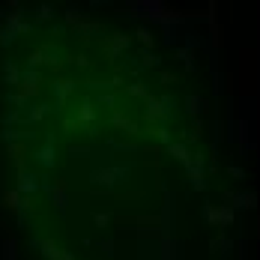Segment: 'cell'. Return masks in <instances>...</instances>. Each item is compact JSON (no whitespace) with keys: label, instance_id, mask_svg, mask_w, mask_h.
Wrapping results in <instances>:
<instances>
[{"label":"cell","instance_id":"obj_1","mask_svg":"<svg viewBox=\"0 0 260 260\" xmlns=\"http://www.w3.org/2000/svg\"><path fill=\"white\" fill-rule=\"evenodd\" d=\"M132 171H135V162H111V159H102V162H96L93 171H90V186L108 192V189L126 183V180L132 177Z\"/></svg>","mask_w":260,"mask_h":260},{"label":"cell","instance_id":"obj_2","mask_svg":"<svg viewBox=\"0 0 260 260\" xmlns=\"http://www.w3.org/2000/svg\"><path fill=\"white\" fill-rule=\"evenodd\" d=\"M144 105H147L144 108V120L147 123H159V126H165L174 117V111H177V99L171 93H165V96H147Z\"/></svg>","mask_w":260,"mask_h":260},{"label":"cell","instance_id":"obj_3","mask_svg":"<svg viewBox=\"0 0 260 260\" xmlns=\"http://www.w3.org/2000/svg\"><path fill=\"white\" fill-rule=\"evenodd\" d=\"M129 42H132V39H129L126 33H114V36L102 39V51L108 54V60H111V63H117V60L129 51Z\"/></svg>","mask_w":260,"mask_h":260},{"label":"cell","instance_id":"obj_4","mask_svg":"<svg viewBox=\"0 0 260 260\" xmlns=\"http://www.w3.org/2000/svg\"><path fill=\"white\" fill-rule=\"evenodd\" d=\"M186 174H189V180H192V189H195V192H204V189H207V177H204V156H201V153H192V159H189V165H186Z\"/></svg>","mask_w":260,"mask_h":260},{"label":"cell","instance_id":"obj_5","mask_svg":"<svg viewBox=\"0 0 260 260\" xmlns=\"http://www.w3.org/2000/svg\"><path fill=\"white\" fill-rule=\"evenodd\" d=\"M225 201H228L231 210H258L255 192H225Z\"/></svg>","mask_w":260,"mask_h":260},{"label":"cell","instance_id":"obj_6","mask_svg":"<svg viewBox=\"0 0 260 260\" xmlns=\"http://www.w3.org/2000/svg\"><path fill=\"white\" fill-rule=\"evenodd\" d=\"M180 243L174 240V234H159V260H180Z\"/></svg>","mask_w":260,"mask_h":260},{"label":"cell","instance_id":"obj_7","mask_svg":"<svg viewBox=\"0 0 260 260\" xmlns=\"http://www.w3.org/2000/svg\"><path fill=\"white\" fill-rule=\"evenodd\" d=\"M93 120H96V108H93V102H84V105H81V111H78V120H75L72 126H81L84 132H90V135H93Z\"/></svg>","mask_w":260,"mask_h":260},{"label":"cell","instance_id":"obj_8","mask_svg":"<svg viewBox=\"0 0 260 260\" xmlns=\"http://www.w3.org/2000/svg\"><path fill=\"white\" fill-rule=\"evenodd\" d=\"M234 135H237V141H240V150H243V153H246V150H252V123H249V120H240Z\"/></svg>","mask_w":260,"mask_h":260},{"label":"cell","instance_id":"obj_9","mask_svg":"<svg viewBox=\"0 0 260 260\" xmlns=\"http://www.w3.org/2000/svg\"><path fill=\"white\" fill-rule=\"evenodd\" d=\"M165 150H168V153H171V156H174V159L183 165V168H186V165H189V159H192V150H189L186 144H180V141H171Z\"/></svg>","mask_w":260,"mask_h":260},{"label":"cell","instance_id":"obj_10","mask_svg":"<svg viewBox=\"0 0 260 260\" xmlns=\"http://www.w3.org/2000/svg\"><path fill=\"white\" fill-rule=\"evenodd\" d=\"M186 111L198 120V117L207 111V99H204V96H195V93H192V96H186Z\"/></svg>","mask_w":260,"mask_h":260},{"label":"cell","instance_id":"obj_11","mask_svg":"<svg viewBox=\"0 0 260 260\" xmlns=\"http://www.w3.org/2000/svg\"><path fill=\"white\" fill-rule=\"evenodd\" d=\"M51 201H54L57 213L63 216V213H66V204H69V195H66V186H63V183H57V186L51 189Z\"/></svg>","mask_w":260,"mask_h":260},{"label":"cell","instance_id":"obj_12","mask_svg":"<svg viewBox=\"0 0 260 260\" xmlns=\"http://www.w3.org/2000/svg\"><path fill=\"white\" fill-rule=\"evenodd\" d=\"M78 84L75 81H54V96H57V105H63L69 96H72V90H75Z\"/></svg>","mask_w":260,"mask_h":260},{"label":"cell","instance_id":"obj_13","mask_svg":"<svg viewBox=\"0 0 260 260\" xmlns=\"http://www.w3.org/2000/svg\"><path fill=\"white\" fill-rule=\"evenodd\" d=\"M111 123H114L117 129H123L126 135H141L138 123H135V120H129V117H123V114H114V117H111Z\"/></svg>","mask_w":260,"mask_h":260},{"label":"cell","instance_id":"obj_14","mask_svg":"<svg viewBox=\"0 0 260 260\" xmlns=\"http://www.w3.org/2000/svg\"><path fill=\"white\" fill-rule=\"evenodd\" d=\"M120 84H123V78H111V81H87V87L96 90V93H111V90H117Z\"/></svg>","mask_w":260,"mask_h":260},{"label":"cell","instance_id":"obj_15","mask_svg":"<svg viewBox=\"0 0 260 260\" xmlns=\"http://www.w3.org/2000/svg\"><path fill=\"white\" fill-rule=\"evenodd\" d=\"M216 219H219V225L231 228V225L237 222V210H231L228 204H222V207H216Z\"/></svg>","mask_w":260,"mask_h":260},{"label":"cell","instance_id":"obj_16","mask_svg":"<svg viewBox=\"0 0 260 260\" xmlns=\"http://www.w3.org/2000/svg\"><path fill=\"white\" fill-rule=\"evenodd\" d=\"M36 159H39V165L54 168V138H48V147H42V150L36 153Z\"/></svg>","mask_w":260,"mask_h":260},{"label":"cell","instance_id":"obj_17","mask_svg":"<svg viewBox=\"0 0 260 260\" xmlns=\"http://www.w3.org/2000/svg\"><path fill=\"white\" fill-rule=\"evenodd\" d=\"M210 249H213V252H222V258H225V255H231L234 243H231L228 237H219V240H213V243H210Z\"/></svg>","mask_w":260,"mask_h":260},{"label":"cell","instance_id":"obj_18","mask_svg":"<svg viewBox=\"0 0 260 260\" xmlns=\"http://www.w3.org/2000/svg\"><path fill=\"white\" fill-rule=\"evenodd\" d=\"M141 66H153V69H159V66H162V57H156L153 51L144 48V54H141Z\"/></svg>","mask_w":260,"mask_h":260},{"label":"cell","instance_id":"obj_19","mask_svg":"<svg viewBox=\"0 0 260 260\" xmlns=\"http://www.w3.org/2000/svg\"><path fill=\"white\" fill-rule=\"evenodd\" d=\"M129 96H135V99H147L150 96V90H147V84H129Z\"/></svg>","mask_w":260,"mask_h":260},{"label":"cell","instance_id":"obj_20","mask_svg":"<svg viewBox=\"0 0 260 260\" xmlns=\"http://www.w3.org/2000/svg\"><path fill=\"white\" fill-rule=\"evenodd\" d=\"M135 36H138V42H141V45L150 51V45H153V36H150V30H147V27H138V33H135Z\"/></svg>","mask_w":260,"mask_h":260},{"label":"cell","instance_id":"obj_21","mask_svg":"<svg viewBox=\"0 0 260 260\" xmlns=\"http://www.w3.org/2000/svg\"><path fill=\"white\" fill-rule=\"evenodd\" d=\"M201 213H204V222H207V225H219V219H216V207H213V204H204Z\"/></svg>","mask_w":260,"mask_h":260},{"label":"cell","instance_id":"obj_22","mask_svg":"<svg viewBox=\"0 0 260 260\" xmlns=\"http://www.w3.org/2000/svg\"><path fill=\"white\" fill-rule=\"evenodd\" d=\"M93 225H96V228H108V225H111V216H108V213H96V216H93Z\"/></svg>","mask_w":260,"mask_h":260},{"label":"cell","instance_id":"obj_23","mask_svg":"<svg viewBox=\"0 0 260 260\" xmlns=\"http://www.w3.org/2000/svg\"><path fill=\"white\" fill-rule=\"evenodd\" d=\"M153 135H156V138H159V141H162V144H165V147H168V144H171V132H168V129H165V126H159V129H156V132H153Z\"/></svg>","mask_w":260,"mask_h":260},{"label":"cell","instance_id":"obj_24","mask_svg":"<svg viewBox=\"0 0 260 260\" xmlns=\"http://www.w3.org/2000/svg\"><path fill=\"white\" fill-rule=\"evenodd\" d=\"M21 189H24V192H33V189H36V177H27V174H24V177H21Z\"/></svg>","mask_w":260,"mask_h":260},{"label":"cell","instance_id":"obj_25","mask_svg":"<svg viewBox=\"0 0 260 260\" xmlns=\"http://www.w3.org/2000/svg\"><path fill=\"white\" fill-rule=\"evenodd\" d=\"M228 174H231L234 180H246V171H243L240 165H231V168H228Z\"/></svg>","mask_w":260,"mask_h":260},{"label":"cell","instance_id":"obj_26","mask_svg":"<svg viewBox=\"0 0 260 260\" xmlns=\"http://www.w3.org/2000/svg\"><path fill=\"white\" fill-rule=\"evenodd\" d=\"M99 249H102V255H108V258H111V255H114V240H102V243H99Z\"/></svg>","mask_w":260,"mask_h":260},{"label":"cell","instance_id":"obj_27","mask_svg":"<svg viewBox=\"0 0 260 260\" xmlns=\"http://www.w3.org/2000/svg\"><path fill=\"white\" fill-rule=\"evenodd\" d=\"M66 18H69V24H72V27H81V15H78L75 9H69V12H66Z\"/></svg>","mask_w":260,"mask_h":260},{"label":"cell","instance_id":"obj_28","mask_svg":"<svg viewBox=\"0 0 260 260\" xmlns=\"http://www.w3.org/2000/svg\"><path fill=\"white\" fill-rule=\"evenodd\" d=\"M162 84H177V78H174V75H168V72H162Z\"/></svg>","mask_w":260,"mask_h":260},{"label":"cell","instance_id":"obj_29","mask_svg":"<svg viewBox=\"0 0 260 260\" xmlns=\"http://www.w3.org/2000/svg\"><path fill=\"white\" fill-rule=\"evenodd\" d=\"M102 102H105V105L111 108V105H114V96H111V93H102Z\"/></svg>","mask_w":260,"mask_h":260}]
</instances>
